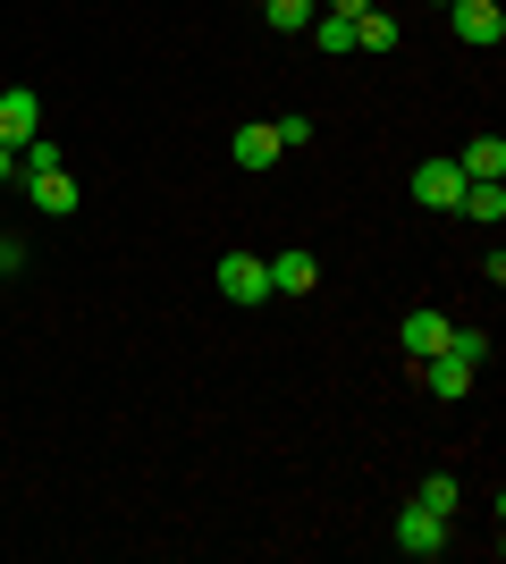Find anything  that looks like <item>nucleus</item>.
<instances>
[{
  "instance_id": "obj_1",
  "label": "nucleus",
  "mask_w": 506,
  "mask_h": 564,
  "mask_svg": "<svg viewBox=\"0 0 506 564\" xmlns=\"http://www.w3.org/2000/svg\"><path fill=\"white\" fill-rule=\"evenodd\" d=\"M397 547H406L413 564H431V556H448V514H431V506H397Z\"/></svg>"
},
{
  "instance_id": "obj_2",
  "label": "nucleus",
  "mask_w": 506,
  "mask_h": 564,
  "mask_svg": "<svg viewBox=\"0 0 506 564\" xmlns=\"http://www.w3.org/2000/svg\"><path fill=\"white\" fill-rule=\"evenodd\" d=\"M448 25H456V43H473V51L506 43V9L498 0H448Z\"/></svg>"
},
{
  "instance_id": "obj_3",
  "label": "nucleus",
  "mask_w": 506,
  "mask_h": 564,
  "mask_svg": "<svg viewBox=\"0 0 506 564\" xmlns=\"http://www.w3.org/2000/svg\"><path fill=\"white\" fill-rule=\"evenodd\" d=\"M262 295H270L262 253H219V304H262Z\"/></svg>"
},
{
  "instance_id": "obj_4",
  "label": "nucleus",
  "mask_w": 506,
  "mask_h": 564,
  "mask_svg": "<svg viewBox=\"0 0 506 564\" xmlns=\"http://www.w3.org/2000/svg\"><path fill=\"white\" fill-rule=\"evenodd\" d=\"M464 186H473V177H464L456 161H422L413 169V203H422V212H456Z\"/></svg>"
},
{
  "instance_id": "obj_5",
  "label": "nucleus",
  "mask_w": 506,
  "mask_h": 564,
  "mask_svg": "<svg viewBox=\"0 0 506 564\" xmlns=\"http://www.w3.org/2000/svg\"><path fill=\"white\" fill-rule=\"evenodd\" d=\"M448 329H456V321H448V312H431V304H413L406 321H397V346H406L413 362H431V354L448 346Z\"/></svg>"
},
{
  "instance_id": "obj_6",
  "label": "nucleus",
  "mask_w": 506,
  "mask_h": 564,
  "mask_svg": "<svg viewBox=\"0 0 506 564\" xmlns=\"http://www.w3.org/2000/svg\"><path fill=\"white\" fill-rule=\"evenodd\" d=\"M313 286H321V261L304 245H288V253L270 261V295H313Z\"/></svg>"
},
{
  "instance_id": "obj_7",
  "label": "nucleus",
  "mask_w": 506,
  "mask_h": 564,
  "mask_svg": "<svg viewBox=\"0 0 506 564\" xmlns=\"http://www.w3.org/2000/svg\"><path fill=\"white\" fill-rule=\"evenodd\" d=\"M34 127H43V101L25 94V85H9V94H0V143L18 152V143L34 135Z\"/></svg>"
},
{
  "instance_id": "obj_8",
  "label": "nucleus",
  "mask_w": 506,
  "mask_h": 564,
  "mask_svg": "<svg viewBox=\"0 0 506 564\" xmlns=\"http://www.w3.org/2000/svg\"><path fill=\"white\" fill-rule=\"evenodd\" d=\"M279 152H288V143H279V127H270V118H254V127H237V143H228V161H237V169H270V161H279Z\"/></svg>"
},
{
  "instance_id": "obj_9",
  "label": "nucleus",
  "mask_w": 506,
  "mask_h": 564,
  "mask_svg": "<svg viewBox=\"0 0 506 564\" xmlns=\"http://www.w3.org/2000/svg\"><path fill=\"white\" fill-rule=\"evenodd\" d=\"M413 371H422L431 397H473V379H482V371H464L456 354H431V362H413Z\"/></svg>"
},
{
  "instance_id": "obj_10",
  "label": "nucleus",
  "mask_w": 506,
  "mask_h": 564,
  "mask_svg": "<svg viewBox=\"0 0 506 564\" xmlns=\"http://www.w3.org/2000/svg\"><path fill=\"white\" fill-rule=\"evenodd\" d=\"M25 194H34V212H51V219H68V212H76V177H68V169H43V177H25Z\"/></svg>"
},
{
  "instance_id": "obj_11",
  "label": "nucleus",
  "mask_w": 506,
  "mask_h": 564,
  "mask_svg": "<svg viewBox=\"0 0 506 564\" xmlns=\"http://www.w3.org/2000/svg\"><path fill=\"white\" fill-rule=\"evenodd\" d=\"M456 212H464V219H482V228H498V219H506V177H473Z\"/></svg>"
},
{
  "instance_id": "obj_12",
  "label": "nucleus",
  "mask_w": 506,
  "mask_h": 564,
  "mask_svg": "<svg viewBox=\"0 0 506 564\" xmlns=\"http://www.w3.org/2000/svg\"><path fill=\"white\" fill-rule=\"evenodd\" d=\"M456 169H464V177H506V135H473L456 152Z\"/></svg>"
},
{
  "instance_id": "obj_13",
  "label": "nucleus",
  "mask_w": 506,
  "mask_h": 564,
  "mask_svg": "<svg viewBox=\"0 0 506 564\" xmlns=\"http://www.w3.org/2000/svg\"><path fill=\"white\" fill-rule=\"evenodd\" d=\"M397 43H406V25L388 18V9H363L355 18V51H397Z\"/></svg>"
},
{
  "instance_id": "obj_14",
  "label": "nucleus",
  "mask_w": 506,
  "mask_h": 564,
  "mask_svg": "<svg viewBox=\"0 0 506 564\" xmlns=\"http://www.w3.org/2000/svg\"><path fill=\"white\" fill-rule=\"evenodd\" d=\"M313 18H321V0H262V25H270V34H304Z\"/></svg>"
},
{
  "instance_id": "obj_15",
  "label": "nucleus",
  "mask_w": 506,
  "mask_h": 564,
  "mask_svg": "<svg viewBox=\"0 0 506 564\" xmlns=\"http://www.w3.org/2000/svg\"><path fill=\"white\" fill-rule=\"evenodd\" d=\"M413 506H431V514H456V506H464L456 471H422V489H413Z\"/></svg>"
},
{
  "instance_id": "obj_16",
  "label": "nucleus",
  "mask_w": 506,
  "mask_h": 564,
  "mask_svg": "<svg viewBox=\"0 0 506 564\" xmlns=\"http://www.w3.org/2000/svg\"><path fill=\"white\" fill-rule=\"evenodd\" d=\"M304 34H313V43L330 51V59H346V51H355V18H330V9H321V18L304 25Z\"/></svg>"
},
{
  "instance_id": "obj_17",
  "label": "nucleus",
  "mask_w": 506,
  "mask_h": 564,
  "mask_svg": "<svg viewBox=\"0 0 506 564\" xmlns=\"http://www.w3.org/2000/svg\"><path fill=\"white\" fill-rule=\"evenodd\" d=\"M439 354H456L464 371H482V362H489V329H448V346H439Z\"/></svg>"
},
{
  "instance_id": "obj_18",
  "label": "nucleus",
  "mask_w": 506,
  "mask_h": 564,
  "mask_svg": "<svg viewBox=\"0 0 506 564\" xmlns=\"http://www.w3.org/2000/svg\"><path fill=\"white\" fill-rule=\"evenodd\" d=\"M270 127H279V143H288V152H295V143H313V118H304V110H288V118H270Z\"/></svg>"
},
{
  "instance_id": "obj_19",
  "label": "nucleus",
  "mask_w": 506,
  "mask_h": 564,
  "mask_svg": "<svg viewBox=\"0 0 506 564\" xmlns=\"http://www.w3.org/2000/svg\"><path fill=\"white\" fill-rule=\"evenodd\" d=\"M321 9H330V18H363V9H372V0H321Z\"/></svg>"
},
{
  "instance_id": "obj_20",
  "label": "nucleus",
  "mask_w": 506,
  "mask_h": 564,
  "mask_svg": "<svg viewBox=\"0 0 506 564\" xmlns=\"http://www.w3.org/2000/svg\"><path fill=\"white\" fill-rule=\"evenodd\" d=\"M9 177H18V152H9V143H0V186H9Z\"/></svg>"
},
{
  "instance_id": "obj_21",
  "label": "nucleus",
  "mask_w": 506,
  "mask_h": 564,
  "mask_svg": "<svg viewBox=\"0 0 506 564\" xmlns=\"http://www.w3.org/2000/svg\"><path fill=\"white\" fill-rule=\"evenodd\" d=\"M439 9H448V0H439Z\"/></svg>"
}]
</instances>
